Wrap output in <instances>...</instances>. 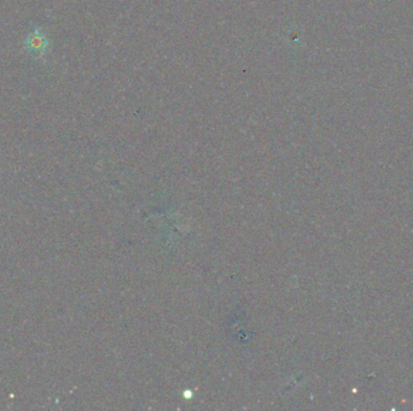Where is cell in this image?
Segmentation results:
<instances>
[{
  "label": "cell",
  "instance_id": "obj_1",
  "mask_svg": "<svg viewBox=\"0 0 413 411\" xmlns=\"http://www.w3.org/2000/svg\"><path fill=\"white\" fill-rule=\"evenodd\" d=\"M50 45L51 43H50L49 38L46 36L44 30L41 28H34V30H30L25 40V49L38 57H43L46 54Z\"/></svg>",
  "mask_w": 413,
  "mask_h": 411
}]
</instances>
